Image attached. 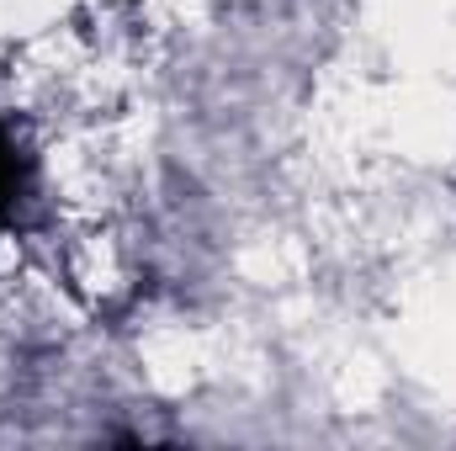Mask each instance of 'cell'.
I'll use <instances>...</instances> for the list:
<instances>
[{
	"instance_id": "obj_1",
	"label": "cell",
	"mask_w": 456,
	"mask_h": 451,
	"mask_svg": "<svg viewBox=\"0 0 456 451\" xmlns=\"http://www.w3.org/2000/svg\"><path fill=\"white\" fill-rule=\"evenodd\" d=\"M16 197H21V154H16L11 133L0 127V224L16 213Z\"/></svg>"
}]
</instances>
